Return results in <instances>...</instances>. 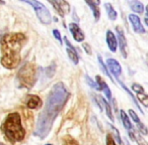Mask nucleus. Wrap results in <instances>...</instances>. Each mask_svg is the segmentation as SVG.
Returning <instances> with one entry per match:
<instances>
[{
    "label": "nucleus",
    "mask_w": 148,
    "mask_h": 145,
    "mask_svg": "<svg viewBox=\"0 0 148 145\" xmlns=\"http://www.w3.org/2000/svg\"><path fill=\"white\" fill-rule=\"evenodd\" d=\"M64 40H65V43H66V45H67L66 51H67V55H68V57H69V59H71V61L74 63V65H78L79 55H78V53H77L75 47L71 45V42L68 40L67 37H64Z\"/></svg>",
    "instance_id": "obj_10"
},
{
    "label": "nucleus",
    "mask_w": 148,
    "mask_h": 145,
    "mask_svg": "<svg viewBox=\"0 0 148 145\" xmlns=\"http://www.w3.org/2000/svg\"><path fill=\"white\" fill-rule=\"evenodd\" d=\"M145 18H144V21H145V24L148 26V5H146L145 7Z\"/></svg>",
    "instance_id": "obj_32"
},
{
    "label": "nucleus",
    "mask_w": 148,
    "mask_h": 145,
    "mask_svg": "<svg viewBox=\"0 0 148 145\" xmlns=\"http://www.w3.org/2000/svg\"><path fill=\"white\" fill-rule=\"evenodd\" d=\"M106 40H107V45L109 47L110 51L112 53H116L118 47V40L114 32L110 29L107 31V34H106Z\"/></svg>",
    "instance_id": "obj_12"
},
{
    "label": "nucleus",
    "mask_w": 148,
    "mask_h": 145,
    "mask_svg": "<svg viewBox=\"0 0 148 145\" xmlns=\"http://www.w3.org/2000/svg\"><path fill=\"white\" fill-rule=\"evenodd\" d=\"M129 115H130V117L132 118V120H133L134 122H135L136 125L139 124V123H141V121H140L139 117H138V115L136 114L135 111H133L132 109H131V110H129Z\"/></svg>",
    "instance_id": "obj_27"
},
{
    "label": "nucleus",
    "mask_w": 148,
    "mask_h": 145,
    "mask_svg": "<svg viewBox=\"0 0 148 145\" xmlns=\"http://www.w3.org/2000/svg\"><path fill=\"white\" fill-rule=\"evenodd\" d=\"M46 145H53V144H50V143H48V144H46Z\"/></svg>",
    "instance_id": "obj_34"
},
{
    "label": "nucleus",
    "mask_w": 148,
    "mask_h": 145,
    "mask_svg": "<svg viewBox=\"0 0 148 145\" xmlns=\"http://www.w3.org/2000/svg\"><path fill=\"white\" fill-rule=\"evenodd\" d=\"M53 34H54V36H55V38L57 39V40H59L60 43H62V37H61V34H60V31L58 30V29H54Z\"/></svg>",
    "instance_id": "obj_30"
},
{
    "label": "nucleus",
    "mask_w": 148,
    "mask_h": 145,
    "mask_svg": "<svg viewBox=\"0 0 148 145\" xmlns=\"http://www.w3.org/2000/svg\"><path fill=\"white\" fill-rule=\"evenodd\" d=\"M107 67L110 69V74L115 76L116 79H119L122 74V67L119 61L115 59H107Z\"/></svg>",
    "instance_id": "obj_7"
},
{
    "label": "nucleus",
    "mask_w": 148,
    "mask_h": 145,
    "mask_svg": "<svg viewBox=\"0 0 148 145\" xmlns=\"http://www.w3.org/2000/svg\"><path fill=\"white\" fill-rule=\"evenodd\" d=\"M27 4H29L35 10L36 14H37L38 18L40 19L43 24L49 25L52 22V16L50 11L48 10V8L43 4V3L39 2V1H36V0H27V1H23Z\"/></svg>",
    "instance_id": "obj_5"
},
{
    "label": "nucleus",
    "mask_w": 148,
    "mask_h": 145,
    "mask_svg": "<svg viewBox=\"0 0 148 145\" xmlns=\"http://www.w3.org/2000/svg\"><path fill=\"white\" fill-rule=\"evenodd\" d=\"M37 80V69L35 65L27 63L21 67L17 74V81L21 88L31 89Z\"/></svg>",
    "instance_id": "obj_4"
},
{
    "label": "nucleus",
    "mask_w": 148,
    "mask_h": 145,
    "mask_svg": "<svg viewBox=\"0 0 148 145\" xmlns=\"http://www.w3.org/2000/svg\"><path fill=\"white\" fill-rule=\"evenodd\" d=\"M120 117H121L122 123H123V126L125 127V129H127L128 132L132 131L133 127H132V123H131V121H130V118L127 113L124 110H120Z\"/></svg>",
    "instance_id": "obj_16"
},
{
    "label": "nucleus",
    "mask_w": 148,
    "mask_h": 145,
    "mask_svg": "<svg viewBox=\"0 0 148 145\" xmlns=\"http://www.w3.org/2000/svg\"><path fill=\"white\" fill-rule=\"evenodd\" d=\"M1 129L6 139L11 143L19 142L25 138V131L21 125V116L17 112H12L7 115Z\"/></svg>",
    "instance_id": "obj_3"
},
{
    "label": "nucleus",
    "mask_w": 148,
    "mask_h": 145,
    "mask_svg": "<svg viewBox=\"0 0 148 145\" xmlns=\"http://www.w3.org/2000/svg\"><path fill=\"white\" fill-rule=\"evenodd\" d=\"M131 88L137 95L138 94H143V93H144V88L139 84H136V83H134V84H132Z\"/></svg>",
    "instance_id": "obj_25"
},
{
    "label": "nucleus",
    "mask_w": 148,
    "mask_h": 145,
    "mask_svg": "<svg viewBox=\"0 0 148 145\" xmlns=\"http://www.w3.org/2000/svg\"><path fill=\"white\" fill-rule=\"evenodd\" d=\"M110 127H111L112 131H113V132H114V134H115V138L117 139V141H118V144L122 145V144H123V142H122L121 136H120V132L117 130V128H115V127L113 126V125H111V124H110Z\"/></svg>",
    "instance_id": "obj_26"
},
{
    "label": "nucleus",
    "mask_w": 148,
    "mask_h": 145,
    "mask_svg": "<svg viewBox=\"0 0 148 145\" xmlns=\"http://www.w3.org/2000/svg\"><path fill=\"white\" fill-rule=\"evenodd\" d=\"M134 141H136L138 143V145H148L147 141L142 137V135L140 133L134 132Z\"/></svg>",
    "instance_id": "obj_21"
},
{
    "label": "nucleus",
    "mask_w": 148,
    "mask_h": 145,
    "mask_svg": "<svg viewBox=\"0 0 148 145\" xmlns=\"http://www.w3.org/2000/svg\"><path fill=\"white\" fill-rule=\"evenodd\" d=\"M82 47H83V49H84V51H86V53L91 55V49H90V45H89L88 43H83Z\"/></svg>",
    "instance_id": "obj_31"
},
{
    "label": "nucleus",
    "mask_w": 148,
    "mask_h": 145,
    "mask_svg": "<svg viewBox=\"0 0 148 145\" xmlns=\"http://www.w3.org/2000/svg\"><path fill=\"white\" fill-rule=\"evenodd\" d=\"M85 80H86V83H87V84H88L89 86H90L92 89H95V90H97V91H101V90H99V85L97 84V82H95V81H93L91 78H89V77L87 76V75L85 76Z\"/></svg>",
    "instance_id": "obj_24"
},
{
    "label": "nucleus",
    "mask_w": 148,
    "mask_h": 145,
    "mask_svg": "<svg viewBox=\"0 0 148 145\" xmlns=\"http://www.w3.org/2000/svg\"><path fill=\"white\" fill-rule=\"evenodd\" d=\"M101 104H103V107L106 109V114H107V116L109 117L110 120L114 122V121H115V119H114V115H113V112H112V109H111V106H110V104L105 100V99L103 98V97H101Z\"/></svg>",
    "instance_id": "obj_19"
},
{
    "label": "nucleus",
    "mask_w": 148,
    "mask_h": 145,
    "mask_svg": "<svg viewBox=\"0 0 148 145\" xmlns=\"http://www.w3.org/2000/svg\"><path fill=\"white\" fill-rule=\"evenodd\" d=\"M146 61H147V63H148V55H147V57H146Z\"/></svg>",
    "instance_id": "obj_33"
},
{
    "label": "nucleus",
    "mask_w": 148,
    "mask_h": 145,
    "mask_svg": "<svg viewBox=\"0 0 148 145\" xmlns=\"http://www.w3.org/2000/svg\"><path fill=\"white\" fill-rule=\"evenodd\" d=\"M116 30H117V40H118V45L120 47V51L121 53L123 55V57H128V43H127V39H126L125 33H124L123 29L120 26H116Z\"/></svg>",
    "instance_id": "obj_6"
},
{
    "label": "nucleus",
    "mask_w": 148,
    "mask_h": 145,
    "mask_svg": "<svg viewBox=\"0 0 148 145\" xmlns=\"http://www.w3.org/2000/svg\"><path fill=\"white\" fill-rule=\"evenodd\" d=\"M43 105V101L37 95H31L27 100V106L29 109H38Z\"/></svg>",
    "instance_id": "obj_14"
},
{
    "label": "nucleus",
    "mask_w": 148,
    "mask_h": 145,
    "mask_svg": "<svg viewBox=\"0 0 148 145\" xmlns=\"http://www.w3.org/2000/svg\"><path fill=\"white\" fill-rule=\"evenodd\" d=\"M69 30H70V32H71L72 36H73V38L75 41H77V42H82V41L84 40L85 35L77 23H74V22L70 23Z\"/></svg>",
    "instance_id": "obj_8"
},
{
    "label": "nucleus",
    "mask_w": 148,
    "mask_h": 145,
    "mask_svg": "<svg viewBox=\"0 0 148 145\" xmlns=\"http://www.w3.org/2000/svg\"><path fill=\"white\" fill-rule=\"evenodd\" d=\"M27 41L23 33H7L1 39V65L8 69H15L21 63V47Z\"/></svg>",
    "instance_id": "obj_2"
},
{
    "label": "nucleus",
    "mask_w": 148,
    "mask_h": 145,
    "mask_svg": "<svg viewBox=\"0 0 148 145\" xmlns=\"http://www.w3.org/2000/svg\"><path fill=\"white\" fill-rule=\"evenodd\" d=\"M105 8H106V11H107L108 13V16H109V18L111 19V20H116L118 17V13L117 11L115 10V8L113 7V5L111 4V3H105Z\"/></svg>",
    "instance_id": "obj_18"
},
{
    "label": "nucleus",
    "mask_w": 148,
    "mask_h": 145,
    "mask_svg": "<svg viewBox=\"0 0 148 145\" xmlns=\"http://www.w3.org/2000/svg\"><path fill=\"white\" fill-rule=\"evenodd\" d=\"M137 99L144 107H148V95H145V93H143V94H138Z\"/></svg>",
    "instance_id": "obj_22"
},
{
    "label": "nucleus",
    "mask_w": 148,
    "mask_h": 145,
    "mask_svg": "<svg viewBox=\"0 0 148 145\" xmlns=\"http://www.w3.org/2000/svg\"><path fill=\"white\" fill-rule=\"evenodd\" d=\"M106 144L107 145H117L114 136L112 134H110V133H108L107 137H106Z\"/></svg>",
    "instance_id": "obj_29"
},
{
    "label": "nucleus",
    "mask_w": 148,
    "mask_h": 145,
    "mask_svg": "<svg viewBox=\"0 0 148 145\" xmlns=\"http://www.w3.org/2000/svg\"><path fill=\"white\" fill-rule=\"evenodd\" d=\"M86 4L90 7L91 11L93 13V16H95V20L99 21V17H101V10H99V4H101V1H86Z\"/></svg>",
    "instance_id": "obj_15"
},
{
    "label": "nucleus",
    "mask_w": 148,
    "mask_h": 145,
    "mask_svg": "<svg viewBox=\"0 0 148 145\" xmlns=\"http://www.w3.org/2000/svg\"><path fill=\"white\" fill-rule=\"evenodd\" d=\"M63 145H78V142L70 136H65L63 139Z\"/></svg>",
    "instance_id": "obj_23"
},
{
    "label": "nucleus",
    "mask_w": 148,
    "mask_h": 145,
    "mask_svg": "<svg viewBox=\"0 0 148 145\" xmlns=\"http://www.w3.org/2000/svg\"><path fill=\"white\" fill-rule=\"evenodd\" d=\"M97 59H99V65H101V67L103 69V71H105V74L107 75L108 77H109L110 79H111V81H113L114 82V80H113V78H112V76H111V74L109 73V69H108V67H107V65H105V63H103V59H101V55H97Z\"/></svg>",
    "instance_id": "obj_20"
},
{
    "label": "nucleus",
    "mask_w": 148,
    "mask_h": 145,
    "mask_svg": "<svg viewBox=\"0 0 148 145\" xmlns=\"http://www.w3.org/2000/svg\"><path fill=\"white\" fill-rule=\"evenodd\" d=\"M130 8L136 13H143L144 12V5L140 1H130L129 2Z\"/></svg>",
    "instance_id": "obj_17"
},
{
    "label": "nucleus",
    "mask_w": 148,
    "mask_h": 145,
    "mask_svg": "<svg viewBox=\"0 0 148 145\" xmlns=\"http://www.w3.org/2000/svg\"><path fill=\"white\" fill-rule=\"evenodd\" d=\"M95 82H97V84L99 85V90L101 91H103V93H105V95H106V97H107V99L108 100H112V97H113V95H112V92H111V90H110V88H109V86L107 85V83L103 81V78H101V76H97L95 77Z\"/></svg>",
    "instance_id": "obj_13"
},
{
    "label": "nucleus",
    "mask_w": 148,
    "mask_h": 145,
    "mask_svg": "<svg viewBox=\"0 0 148 145\" xmlns=\"http://www.w3.org/2000/svg\"><path fill=\"white\" fill-rule=\"evenodd\" d=\"M55 71H56V65H50L46 69V75H47L49 78H52L55 74Z\"/></svg>",
    "instance_id": "obj_28"
},
{
    "label": "nucleus",
    "mask_w": 148,
    "mask_h": 145,
    "mask_svg": "<svg viewBox=\"0 0 148 145\" xmlns=\"http://www.w3.org/2000/svg\"><path fill=\"white\" fill-rule=\"evenodd\" d=\"M50 3L53 5L55 10L57 11L58 14H60L61 17H64V15L67 12H69L70 10L69 3L66 1H50Z\"/></svg>",
    "instance_id": "obj_9"
},
{
    "label": "nucleus",
    "mask_w": 148,
    "mask_h": 145,
    "mask_svg": "<svg viewBox=\"0 0 148 145\" xmlns=\"http://www.w3.org/2000/svg\"><path fill=\"white\" fill-rule=\"evenodd\" d=\"M69 98V92L62 82L56 83L48 95L43 111L38 118L35 135L40 138H45L50 133L54 121L65 106Z\"/></svg>",
    "instance_id": "obj_1"
},
{
    "label": "nucleus",
    "mask_w": 148,
    "mask_h": 145,
    "mask_svg": "<svg viewBox=\"0 0 148 145\" xmlns=\"http://www.w3.org/2000/svg\"><path fill=\"white\" fill-rule=\"evenodd\" d=\"M129 21L131 22L132 27H133V30L136 33H144L145 32V28H144L143 24L141 23L139 16L136 14H130L129 15Z\"/></svg>",
    "instance_id": "obj_11"
}]
</instances>
